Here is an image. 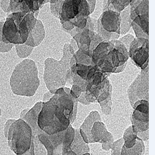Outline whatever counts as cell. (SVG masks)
Wrapping results in <instances>:
<instances>
[{"instance_id":"obj_19","label":"cell","mask_w":155,"mask_h":155,"mask_svg":"<svg viewBox=\"0 0 155 155\" xmlns=\"http://www.w3.org/2000/svg\"><path fill=\"white\" fill-rule=\"evenodd\" d=\"M120 34L125 35L131 28L130 6L129 5L120 12Z\"/></svg>"},{"instance_id":"obj_30","label":"cell","mask_w":155,"mask_h":155,"mask_svg":"<svg viewBox=\"0 0 155 155\" xmlns=\"http://www.w3.org/2000/svg\"><path fill=\"white\" fill-rule=\"evenodd\" d=\"M21 155H34V143L31 145V147L29 150H28L25 153L21 154Z\"/></svg>"},{"instance_id":"obj_23","label":"cell","mask_w":155,"mask_h":155,"mask_svg":"<svg viewBox=\"0 0 155 155\" xmlns=\"http://www.w3.org/2000/svg\"><path fill=\"white\" fill-rule=\"evenodd\" d=\"M112 94L105 101L99 103L102 112L105 115H109L112 111Z\"/></svg>"},{"instance_id":"obj_4","label":"cell","mask_w":155,"mask_h":155,"mask_svg":"<svg viewBox=\"0 0 155 155\" xmlns=\"http://www.w3.org/2000/svg\"><path fill=\"white\" fill-rule=\"evenodd\" d=\"M74 54V51L70 44H66L63 49V57L60 61L51 58L45 61L44 82L52 94L59 88L64 87L67 81H71L70 60Z\"/></svg>"},{"instance_id":"obj_25","label":"cell","mask_w":155,"mask_h":155,"mask_svg":"<svg viewBox=\"0 0 155 155\" xmlns=\"http://www.w3.org/2000/svg\"><path fill=\"white\" fill-rule=\"evenodd\" d=\"M123 138L119 139L116 141L114 142L112 147V154L111 155H121V150L124 145Z\"/></svg>"},{"instance_id":"obj_14","label":"cell","mask_w":155,"mask_h":155,"mask_svg":"<svg viewBox=\"0 0 155 155\" xmlns=\"http://www.w3.org/2000/svg\"><path fill=\"white\" fill-rule=\"evenodd\" d=\"M149 14L138 16L131 22L137 38L148 39L149 35Z\"/></svg>"},{"instance_id":"obj_13","label":"cell","mask_w":155,"mask_h":155,"mask_svg":"<svg viewBox=\"0 0 155 155\" xmlns=\"http://www.w3.org/2000/svg\"><path fill=\"white\" fill-rule=\"evenodd\" d=\"M96 142L102 143V148L106 151L111 149L114 143L112 135L107 131L105 124L102 121L94 122L91 129L89 143Z\"/></svg>"},{"instance_id":"obj_5","label":"cell","mask_w":155,"mask_h":155,"mask_svg":"<svg viewBox=\"0 0 155 155\" xmlns=\"http://www.w3.org/2000/svg\"><path fill=\"white\" fill-rule=\"evenodd\" d=\"M39 85L38 70L34 61L24 59L17 64L10 78V86L15 94L32 96Z\"/></svg>"},{"instance_id":"obj_20","label":"cell","mask_w":155,"mask_h":155,"mask_svg":"<svg viewBox=\"0 0 155 155\" xmlns=\"http://www.w3.org/2000/svg\"><path fill=\"white\" fill-rule=\"evenodd\" d=\"M145 153V145L143 141L138 137L137 139L136 143L130 148H126L122 146L121 155H143Z\"/></svg>"},{"instance_id":"obj_9","label":"cell","mask_w":155,"mask_h":155,"mask_svg":"<svg viewBox=\"0 0 155 155\" xmlns=\"http://www.w3.org/2000/svg\"><path fill=\"white\" fill-rule=\"evenodd\" d=\"M132 107V131L142 141H147L148 140L149 130V102L145 100L138 101Z\"/></svg>"},{"instance_id":"obj_3","label":"cell","mask_w":155,"mask_h":155,"mask_svg":"<svg viewBox=\"0 0 155 155\" xmlns=\"http://www.w3.org/2000/svg\"><path fill=\"white\" fill-rule=\"evenodd\" d=\"M38 13L17 12L9 15L2 29L3 41L6 44H24L36 24Z\"/></svg>"},{"instance_id":"obj_8","label":"cell","mask_w":155,"mask_h":155,"mask_svg":"<svg viewBox=\"0 0 155 155\" xmlns=\"http://www.w3.org/2000/svg\"><path fill=\"white\" fill-rule=\"evenodd\" d=\"M120 13L111 10L103 11L97 21L96 32L104 41L118 40L120 31Z\"/></svg>"},{"instance_id":"obj_32","label":"cell","mask_w":155,"mask_h":155,"mask_svg":"<svg viewBox=\"0 0 155 155\" xmlns=\"http://www.w3.org/2000/svg\"><path fill=\"white\" fill-rule=\"evenodd\" d=\"M1 114H2V109L0 108V117H1Z\"/></svg>"},{"instance_id":"obj_22","label":"cell","mask_w":155,"mask_h":155,"mask_svg":"<svg viewBox=\"0 0 155 155\" xmlns=\"http://www.w3.org/2000/svg\"><path fill=\"white\" fill-rule=\"evenodd\" d=\"M74 57L76 60V63L87 66H95L92 61V58L83 53L79 49L74 52Z\"/></svg>"},{"instance_id":"obj_31","label":"cell","mask_w":155,"mask_h":155,"mask_svg":"<svg viewBox=\"0 0 155 155\" xmlns=\"http://www.w3.org/2000/svg\"><path fill=\"white\" fill-rule=\"evenodd\" d=\"M70 45H71V47H72V48L74 50V52H76V51L78 50V47L77 46V44L75 42V41L73 39V38H72L71 41V43L70 44Z\"/></svg>"},{"instance_id":"obj_15","label":"cell","mask_w":155,"mask_h":155,"mask_svg":"<svg viewBox=\"0 0 155 155\" xmlns=\"http://www.w3.org/2000/svg\"><path fill=\"white\" fill-rule=\"evenodd\" d=\"M96 121H101V117L97 111H93L89 114L83 125L80 127V133L86 143H90L91 131L93 124Z\"/></svg>"},{"instance_id":"obj_27","label":"cell","mask_w":155,"mask_h":155,"mask_svg":"<svg viewBox=\"0 0 155 155\" xmlns=\"http://www.w3.org/2000/svg\"><path fill=\"white\" fill-rule=\"evenodd\" d=\"M134 38H135V37L132 35H131V34H127L125 36L122 37L121 38H120L119 41L120 42H122L124 44V45L125 46L127 49L128 50L129 46H130V44L134 41Z\"/></svg>"},{"instance_id":"obj_6","label":"cell","mask_w":155,"mask_h":155,"mask_svg":"<svg viewBox=\"0 0 155 155\" xmlns=\"http://www.w3.org/2000/svg\"><path fill=\"white\" fill-rule=\"evenodd\" d=\"M5 135L11 150L16 155L29 150L33 142L31 127L24 120H9L5 127Z\"/></svg>"},{"instance_id":"obj_2","label":"cell","mask_w":155,"mask_h":155,"mask_svg":"<svg viewBox=\"0 0 155 155\" xmlns=\"http://www.w3.org/2000/svg\"><path fill=\"white\" fill-rule=\"evenodd\" d=\"M96 1L65 0L59 11L58 19L63 29L72 37L83 30L87 19L94 11Z\"/></svg>"},{"instance_id":"obj_28","label":"cell","mask_w":155,"mask_h":155,"mask_svg":"<svg viewBox=\"0 0 155 155\" xmlns=\"http://www.w3.org/2000/svg\"><path fill=\"white\" fill-rule=\"evenodd\" d=\"M52 155H77L71 150H63L62 152H54Z\"/></svg>"},{"instance_id":"obj_29","label":"cell","mask_w":155,"mask_h":155,"mask_svg":"<svg viewBox=\"0 0 155 155\" xmlns=\"http://www.w3.org/2000/svg\"><path fill=\"white\" fill-rule=\"evenodd\" d=\"M53 95L54 94H51L50 91H48V92H47V93H46L45 94V95H44V99H43V102H47V101H48L50 99H51V97L53 96Z\"/></svg>"},{"instance_id":"obj_24","label":"cell","mask_w":155,"mask_h":155,"mask_svg":"<svg viewBox=\"0 0 155 155\" xmlns=\"http://www.w3.org/2000/svg\"><path fill=\"white\" fill-rule=\"evenodd\" d=\"M63 0H60V1H50V10L56 18H58L59 11L61 8V6L63 3Z\"/></svg>"},{"instance_id":"obj_10","label":"cell","mask_w":155,"mask_h":155,"mask_svg":"<svg viewBox=\"0 0 155 155\" xmlns=\"http://www.w3.org/2000/svg\"><path fill=\"white\" fill-rule=\"evenodd\" d=\"M49 101L64 112L71 124L74 122L76 118L78 101L71 95L69 87H64L57 89Z\"/></svg>"},{"instance_id":"obj_17","label":"cell","mask_w":155,"mask_h":155,"mask_svg":"<svg viewBox=\"0 0 155 155\" xmlns=\"http://www.w3.org/2000/svg\"><path fill=\"white\" fill-rule=\"evenodd\" d=\"M70 150L77 155H81L89 152V146L83 140L78 129H74V136L70 146Z\"/></svg>"},{"instance_id":"obj_21","label":"cell","mask_w":155,"mask_h":155,"mask_svg":"<svg viewBox=\"0 0 155 155\" xmlns=\"http://www.w3.org/2000/svg\"><path fill=\"white\" fill-rule=\"evenodd\" d=\"M137 138V136L132 131V126H130L124 132L123 137L124 143L123 146L126 148L133 147L136 143Z\"/></svg>"},{"instance_id":"obj_11","label":"cell","mask_w":155,"mask_h":155,"mask_svg":"<svg viewBox=\"0 0 155 155\" xmlns=\"http://www.w3.org/2000/svg\"><path fill=\"white\" fill-rule=\"evenodd\" d=\"M149 70L148 67L141 70L140 73L129 86L127 93L132 107L138 101L145 100L148 101L149 95Z\"/></svg>"},{"instance_id":"obj_12","label":"cell","mask_w":155,"mask_h":155,"mask_svg":"<svg viewBox=\"0 0 155 155\" xmlns=\"http://www.w3.org/2000/svg\"><path fill=\"white\" fill-rule=\"evenodd\" d=\"M128 56L135 65L143 70L148 67L149 41L146 38H134L129 46Z\"/></svg>"},{"instance_id":"obj_16","label":"cell","mask_w":155,"mask_h":155,"mask_svg":"<svg viewBox=\"0 0 155 155\" xmlns=\"http://www.w3.org/2000/svg\"><path fill=\"white\" fill-rule=\"evenodd\" d=\"M45 35L44 25L40 20H37L35 27L29 34L28 40L24 44L32 47L39 45Z\"/></svg>"},{"instance_id":"obj_1","label":"cell","mask_w":155,"mask_h":155,"mask_svg":"<svg viewBox=\"0 0 155 155\" xmlns=\"http://www.w3.org/2000/svg\"><path fill=\"white\" fill-rule=\"evenodd\" d=\"M128 58V50L119 40L101 42L92 54V61L99 70L109 74L123 71Z\"/></svg>"},{"instance_id":"obj_18","label":"cell","mask_w":155,"mask_h":155,"mask_svg":"<svg viewBox=\"0 0 155 155\" xmlns=\"http://www.w3.org/2000/svg\"><path fill=\"white\" fill-rule=\"evenodd\" d=\"M131 1L128 0H107V1L103 2V11L106 10H111L115 12H117L120 13V12L124 11L127 6L130 5Z\"/></svg>"},{"instance_id":"obj_26","label":"cell","mask_w":155,"mask_h":155,"mask_svg":"<svg viewBox=\"0 0 155 155\" xmlns=\"http://www.w3.org/2000/svg\"><path fill=\"white\" fill-rule=\"evenodd\" d=\"M4 22V21L0 22V51L2 52H5V51L11 50V48L14 45L12 44H6L2 40V29Z\"/></svg>"},{"instance_id":"obj_7","label":"cell","mask_w":155,"mask_h":155,"mask_svg":"<svg viewBox=\"0 0 155 155\" xmlns=\"http://www.w3.org/2000/svg\"><path fill=\"white\" fill-rule=\"evenodd\" d=\"M37 125L42 131L51 135L67 130L71 124L64 112L48 101L42 102Z\"/></svg>"}]
</instances>
